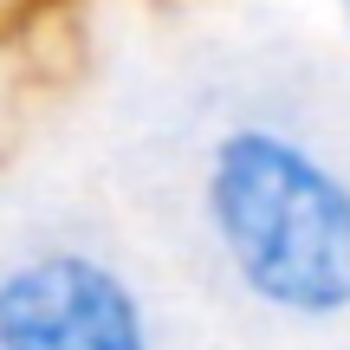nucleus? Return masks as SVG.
<instances>
[{"mask_svg":"<svg viewBox=\"0 0 350 350\" xmlns=\"http://www.w3.org/2000/svg\"><path fill=\"white\" fill-rule=\"evenodd\" d=\"M195 208L221 273L253 312L299 331L350 318V169L292 124L214 130Z\"/></svg>","mask_w":350,"mask_h":350,"instance_id":"obj_1","label":"nucleus"},{"mask_svg":"<svg viewBox=\"0 0 350 350\" xmlns=\"http://www.w3.org/2000/svg\"><path fill=\"white\" fill-rule=\"evenodd\" d=\"M0 350H163V338L111 253L39 240L0 260Z\"/></svg>","mask_w":350,"mask_h":350,"instance_id":"obj_2","label":"nucleus"},{"mask_svg":"<svg viewBox=\"0 0 350 350\" xmlns=\"http://www.w3.org/2000/svg\"><path fill=\"white\" fill-rule=\"evenodd\" d=\"M331 13H338V26L350 33V0H331Z\"/></svg>","mask_w":350,"mask_h":350,"instance_id":"obj_3","label":"nucleus"}]
</instances>
